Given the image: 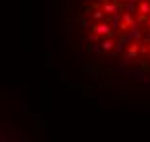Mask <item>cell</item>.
Segmentation results:
<instances>
[{"label":"cell","instance_id":"1","mask_svg":"<svg viewBox=\"0 0 150 142\" xmlns=\"http://www.w3.org/2000/svg\"><path fill=\"white\" fill-rule=\"evenodd\" d=\"M91 39L104 52L150 69V0H98L87 12Z\"/></svg>","mask_w":150,"mask_h":142}]
</instances>
